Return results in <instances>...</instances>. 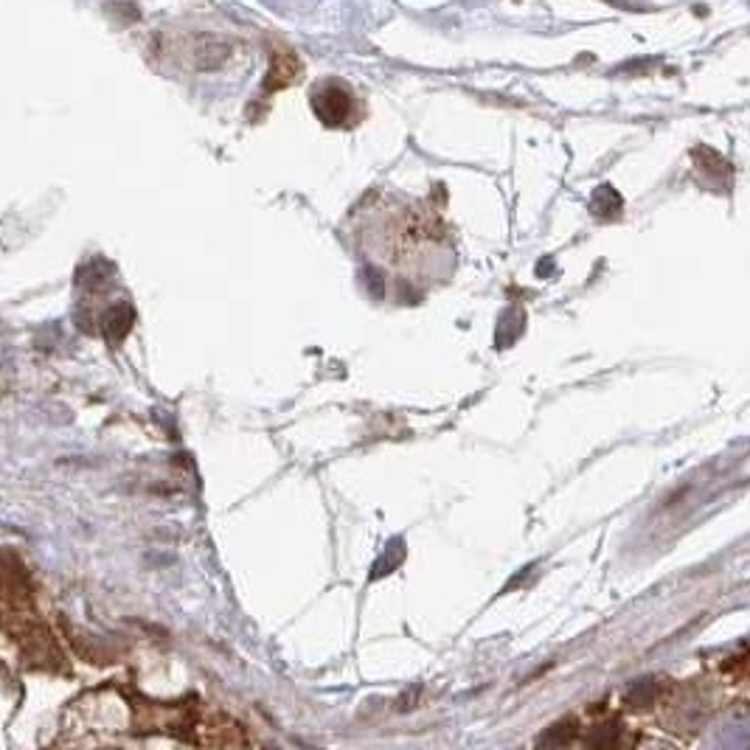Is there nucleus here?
Here are the masks:
<instances>
[{
    "mask_svg": "<svg viewBox=\"0 0 750 750\" xmlns=\"http://www.w3.org/2000/svg\"><path fill=\"white\" fill-rule=\"evenodd\" d=\"M312 110L327 127H341L351 116V96L341 85H318L312 93Z\"/></svg>",
    "mask_w": 750,
    "mask_h": 750,
    "instance_id": "f257e3e1",
    "label": "nucleus"
},
{
    "mask_svg": "<svg viewBox=\"0 0 750 750\" xmlns=\"http://www.w3.org/2000/svg\"><path fill=\"white\" fill-rule=\"evenodd\" d=\"M298 74H301V60L293 51H287V48L273 51L270 68H267V77H264V93H276L281 87H287Z\"/></svg>",
    "mask_w": 750,
    "mask_h": 750,
    "instance_id": "f03ea898",
    "label": "nucleus"
},
{
    "mask_svg": "<svg viewBox=\"0 0 750 750\" xmlns=\"http://www.w3.org/2000/svg\"><path fill=\"white\" fill-rule=\"evenodd\" d=\"M230 43L217 40V37H198V45H194V68L198 70H217L228 57H230Z\"/></svg>",
    "mask_w": 750,
    "mask_h": 750,
    "instance_id": "7ed1b4c3",
    "label": "nucleus"
}]
</instances>
